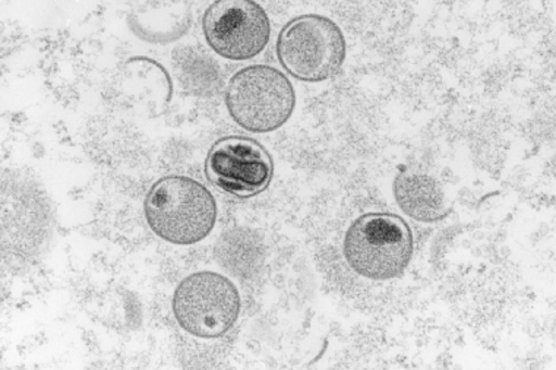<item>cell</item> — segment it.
<instances>
[{
	"label": "cell",
	"instance_id": "6da1fadb",
	"mask_svg": "<svg viewBox=\"0 0 556 370\" xmlns=\"http://www.w3.org/2000/svg\"><path fill=\"white\" fill-rule=\"evenodd\" d=\"M146 218L160 239L173 245L189 246L204 241L217 221L216 200L187 176H167L147 193Z\"/></svg>",
	"mask_w": 556,
	"mask_h": 370
},
{
	"label": "cell",
	"instance_id": "7a4b0ae2",
	"mask_svg": "<svg viewBox=\"0 0 556 370\" xmlns=\"http://www.w3.org/2000/svg\"><path fill=\"white\" fill-rule=\"evenodd\" d=\"M343 252L356 275L375 281L393 280L412 260L410 227L395 214H364L345 231Z\"/></svg>",
	"mask_w": 556,
	"mask_h": 370
},
{
	"label": "cell",
	"instance_id": "3957f363",
	"mask_svg": "<svg viewBox=\"0 0 556 370\" xmlns=\"http://www.w3.org/2000/svg\"><path fill=\"white\" fill-rule=\"evenodd\" d=\"M226 106L240 128L268 133L288 124L296 106V94L289 78L276 67L252 65L231 77Z\"/></svg>",
	"mask_w": 556,
	"mask_h": 370
},
{
	"label": "cell",
	"instance_id": "277c9868",
	"mask_svg": "<svg viewBox=\"0 0 556 370\" xmlns=\"http://www.w3.org/2000/svg\"><path fill=\"white\" fill-rule=\"evenodd\" d=\"M348 46L339 25L323 15H302L281 29L277 56L293 78L323 82L339 74Z\"/></svg>",
	"mask_w": 556,
	"mask_h": 370
},
{
	"label": "cell",
	"instance_id": "5b68a950",
	"mask_svg": "<svg viewBox=\"0 0 556 370\" xmlns=\"http://www.w3.org/2000/svg\"><path fill=\"white\" fill-rule=\"evenodd\" d=\"M172 306L182 330L198 339L213 340L233 328L242 302L238 288L227 277L201 271L180 281Z\"/></svg>",
	"mask_w": 556,
	"mask_h": 370
},
{
	"label": "cell",
	"instance_id": "8992f818",
	"mask_svg": "<svg viewBox=\"0 0 556 370\" xmlns=\"http://www.w3.org/2000/svg\"><path fill=\"white\" fill-rule=\"evenodd\" d=\"M206 43L229 61H250L267 48L271 24L267 12L250 0H218L202 18Z\"/></svg>",
	"mask_w": 556,
	"mask_h": 370
},
{
	"label": "cell",
	"instance_id": "52a82bcc",
	"mask_svg": "<svg viewBox=\"0 0 556 370\" xmlns=\"http://www.w3.org/2000/svg\"><path fill=\"white\" fill-rule=\"evenodd\" d=\"M273 175L271 155L252 138H223L206 155V179L220 191L242 200L263 193Z\"/></svg>",
	"mask_w": 556,
	"mask_h": 370
},
{
	"label": "cell",
	"instance_id": "ba28073f",
	"mask_svg": "<svg viewBox=\"0 0 556 370\" xmlns=\"http://www.w3.org/2000/svg\"><path fill=\"white\" fill-rule=\"evenodd\" d=\"M394 197L400 209L416 221H440L450 213L441 184L428 175L400 174L394 180Z\"/></svg>",
	"mask_w": 556,
	"mask_h": 370
}]
</instances>
